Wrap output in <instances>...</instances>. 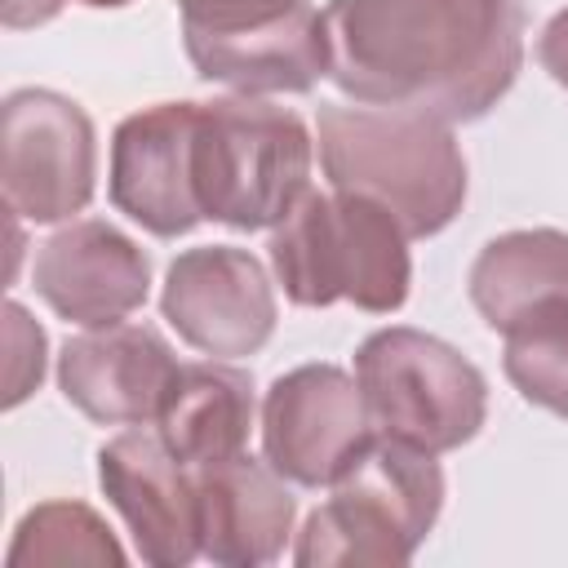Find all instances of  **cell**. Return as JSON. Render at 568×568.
Masks as SVG:
<instances>
[{"label":"cell","mask_w":568,"mask_h":568,"mask_svg":"<svg viewBox=\"0 0 568 568\" xmlns=\"http://www.w3.org/2000/svg\"><path fill=\"white\" fill-rule=\"evenodd\" d=\"M324 80L364 106L484 120L524 67V0H328Z\"/></svg>","instance_id":"6da1fadb"},{"label":"cell","mask_w":568,"mask_h":568,"mask_svg":"<svg viewBox=\"0 0 568 568\" xmlns=\"http://www.w3.org/2000/svg\"><path fill=\"white\" fill-rule=\"evenodd\" d=\"M320 169L333 191L390 209L408 240L439 235L466 204V155L453 124L404 106H320Z\"/></svg>","instance_id":"7a4b0ae2"},{"label":"cell","mask_w":568,"mask_h":568,"mask_svg":"<svg viewBox=\"0 0 568 568\" xmlns=\"http://www.w3.org/2000/svg\"><path fill=\"white\" fill-rule=\"evenodd\" d=\"M266 248L293 306L324 311L333 302H351L368 315H390L408 302V235L390 209L368 195L306 191L271 231Z\"/></svg>","instance_id":"3957f363"},{"label":"cell","mask_w":568,"mask_h":568,"mask_svg":"<svg viewBox=\"0 0 568 568\" xmlns=\"http://www.w3.org/2000/svg\"><path fill=\"white\" fill-rule=\"evenodd\" d=\"M444 510L435 453L373 435L297 532L293 564H408Z\"/></svg>","instance_id":"277c9868"},{"label":"cell","mask_w":568,"mask_h":568,"mask_svg":"<svg viewBox=\"0 0 568 568\" xmlns=\"http://www.w3.org/2000/svg\"><path fill=\"white\" fill-rule=\"evenodd\" d=\"M315 142L297 111L231 93L200 102L195 195L204 222L231 231H275L311 191Z\"/></svg>","instance_id":"5b68a950"},{"label":"cell","mask_w":568,"mask_h":568,"mask_svg":"<svg viewBox=\"0 0 568 568\" xmlns=\"http://www.w3.org/2000/svg\"><path fill=\"white\" fill-rule=\"evenodd\" d=\"M355 382L377 435L435 457L470 444L488 417L484 373L444 337L408 324L377 328L359 342Z\"/></svg>","instance_id":"8992f818"},{"label":"cell","mask_w":568,"mask_h":568,"mask_svg":"<svg viewBox=\"0 0 568 568\" xmlns=\"http://www.w3.org/2000/svg\"><path fill=\"white\" fill-rule=\"evenodd\" d=\"M4 209L31 226L71 222L98 186V133L80 102L58 89H13L0 102Z\"/></svg>","instance_id":"52a82bcc"},{"label":"cell","mask_w":568,"mask_h":568,"mask_svg":"<svg viewBox=\"0 0 568 568\" xmlns=\"http://www.w3.org/2000/svg\"><path fill=\"white\" fill-rule=\"evenodd\" d=\"M359 382L337 364H297L262 399V457L297 488H328L373 439Z\"/></svg>","instance_id":"ba28073f"},{"label":"cell","mask_w":568,"mask_h":568,"mask_svg":"<svg viewBox=\"0 0 568 568\" xmlns=\"http://www.w3.org/2000/svg\"><path fill=\"white\" fill-rule=\"evenodd\" d=\"M160 315L200 355L244 359L257 355L280 320L266 266L235 244H200L169 262Z\"/></svg>","instance_id":"9c48e42d"},{"label":"cell","mask_w":568,"mask_h":568,"mask_svg":"<svg viewBox=\"0 0 568 568\" xmlns=\"http://www.w3.org/2000/svg\"><path fill=\"white\" fill-rule=\"evenodd\" d=\"M195 120L200 102H155L124 115L111 133L106 195L115 213L155 240L191 235L204 222L195 195Z\"/></svg>","instance_id":"30bf717a"},{"label":"cell","mask_w":568,"mask_h":568,"mask_svg":"<svg viewBox=\"0 0 568 568\" xmlns=\"http://www.w3.org/2000/svg\"><path fill=\"white\" fill-rule=\"evenodd\" d=\"M98 484L124 519L133 550L155 568H186L200 559V488L160 430L129 426L98 448Z\"/></svg>","instance_id":"8fae6325"},{"label":"cell","mask_w":568,"mask_h":568,"mask_svg":"<svg viewBox=\"0 0 568 568\" xmlns=\"http://www.w3.org/2000/svg\"><path fill=\"white\" fill-rule=\"evenodd\" d=\"M31 284L58 320L106 328L146 302L151 257L106 217H75L36 248Z\"/></svg>","instance_id":"7c38bea8"},{"label":"cell","mask_w":568,"mask_h":568,"mask_svg":"<svg viewBox=\"0 0 568 568\" xmlns=\"http://www.w3.org/2000/svg\"><path fill=\"white\" fill-rule=\"evenodd\" d=\"M178 355L151 324H106L62 342L58 390L98 426H146L178 377Z\"/></svg>","instance_id":"4fadbf2b"},{"label":"cell","mask_w":568,"mask_h":568,"mask_svg":"<svg viewBox=\"0 0 568 568\" xmlns=\"http://www.w3.org/2000/svg\"><path fill=\"white\" fill-rule=\"evenodd\" d=\"M200 488V550L226 568H257L284 555L297 519V497L288 479L262 457L235 453L195 466Z\"/></svg>","instance_id":"5bb4252c"},{"label":"cell","mask_w":568,"mask_h":568,"mask_svg":"<svg viewBox=\"0 0 568 568\" xmlns=\"http://www.w3.org/2000/svg\"><path fill=\"white\" fill-rule=\"evenodd\" d=\"M200 80L226 84L231 93H311L324 80V27L311 0L271 27L240 36H182Z\"/></svg>","instance_id":"9a60e30c"},{"label":"cell","mask_w":568,"mask_h":568,"mask_svg":"<svg viewBox=\"0 0 568 568\" xmlns=\"http://www.w3.org/2000/svg\"><path fill=\"white\" fill-rule=\"evenodd\" d=\"M155 430L186 466H209L244 453L253 430V373L226 359L182 364Z\"/></svg>","instance_id":"2e32d148"},{"label":"cell","mask_w":568,"mask_h":568,"mask_svg":"<svg viewBox=\"0 0 568 568\" xmlns=\"http://www.w3.org/2000/svg\"><path fill=\"white\" fill-rule=\"evenodd\" d=\"M466 293L493 333H506L528 311L568 297V231L528 226L488 240L470 262Z\"/></svg>","instance_id":"e0dca14e"},{"label":"cell","mask_w":568,"mask_h":568,"mask_svg":"<svg viewBox=\"0 0 568 568\" xmlns=\"http://www.w3.org/2000/svg\"><path fill=\"white\" fill-rule=\"evenodd\" d=\"M9 568L36 564H124V546L115 541L111 524L84 501H40L31 506L9 541Z\"/></svg>","instance_id":"ac0fdd59"},{"label":"cell","mask_w":568,"mask_h":568,"mask_svg":"<svg viewBox=\"0 0 568 568\" xmlns=\"http://www.w3.org/2000/svg\"><path fill=\"white\" fill-rule=\"evenodd\" d=\"M501 368L519 399L568 422V297H555L506 328Z\"/></svg>","instance_id":"d6986e66"},{"label":"cell","mask_w":568,"mask_h":568,"mask_svg":"<svg viewBox=\"0 0 568 568\" xmlns=\"http://www.w3.org/2000/svg\"><path fill=\"white\" fill-rule=\"evenodd\" d=\"M302 0H178L182 36H240L280 22Z\"/></svg>","instance_id":"ffe728a7"},{"label":"cell","mask_w":568,"mask_h":568,"mask_svg":"<svg viewBox=\"0 0 568 568\" xmlns=\"http://www.w3.org/2000/svg\"><path fill=\"white\" fill-rule=\"evenodd\" d=\"M4 337H9V395L4 408H18L44 377V328L27 315L22 302H4Z\"/></svg>","instance_id":"44dd1931"},{"label":"cell","mask_w":568,"mask_h":568,"mask_svg":"<svg viewBox=\"0 0 568 568\" xmlns=\"http://www.w3.org/2000/svg\"><path fill=\"white\" fill-rule=\"evenodd\" d=\"M537 62H541V71L559 89H568V9L550 13V22L541 27V36H537Z\"/></svg>","instance_id":"7402d4cb"},{"label":"cell","mask_w":568,"mask_h":568,"mask_svg":"<svg viewBox=\"0 0 568 568\" xmlns=\"http://www.w3.org/2000/svg\"><path fill=\"white\" fill-rule=\"evenodd\" d=\"M67 0H0V18L9 31H27V27H44L62 13Z\"/></svg>","instance_id":"603a6c76"},{"label":"cell","mask_w":568,"mask_h":568,"mask_svg":"<svg viewBox=\"0 0 568 568\" xmlns=\"http://www.w3.org/2000/svg\"><path fill=\"white\" fill-rule=\"evenodd\" d=\"M75 4H89V9H124L133 0H75Z\"/></svg>","instance_id":"cb8c5ba5"}]
</instances>
